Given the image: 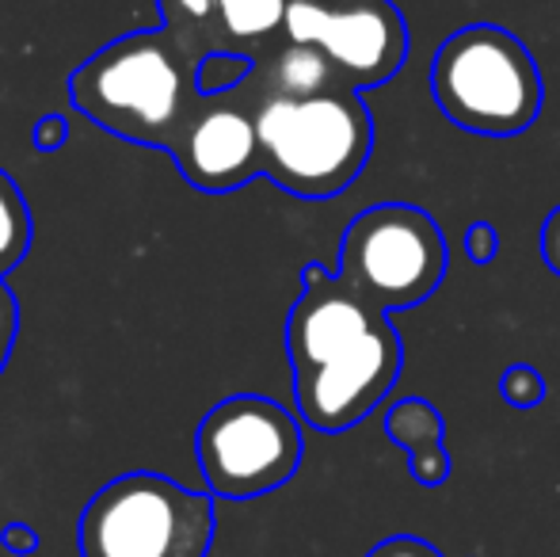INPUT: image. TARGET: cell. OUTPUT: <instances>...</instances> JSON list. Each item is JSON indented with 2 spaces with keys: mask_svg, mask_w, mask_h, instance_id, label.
I'll use <instances>...</instances> for the list:
<instances>
[{
  "mask_svg": "<svg viewBox=\"0 0 560 557\" xmlns=\"http://www.w3.org/2000/svg\"><path fill=\"white\" fill-rule=\"evenodd\" d=\"M252 84H259V96H290V100H305V96H320L328 89H339V73L328 61V54L320 46L310 43H282L275 46L267 58H256V73Z\"/></svg>",
  "mask_w": 560,
  "mask_h": 557,
  "instance_id": "12",
  "label": "cell"
},
{
  "mask_svg": "<svg viewBox=\"0 0 560 557\" xmlns=\"http://www.w3.org/2000/svg\"><path fill=\"white\" fill-rule=\"evenodd\" d=\"M382 317L385 313L374 310L339 271H328L320 264H305L302 294L290 305L287 317L290 371L305 374L313 367L328 363L343 348L359 344Z\"/></svg>",
  "mask_w": 560,
  "mask_h": 557,
  "instance_id": "10",
  "label": "cell"
},
{
  "mask_svg": "<svg viewBox=\"0 0 560 557\" xmlns=\"http://www.w3.org/2000/svg\"><path fill=\"white\" fill-rule=\"evenodd\" d=\"M241 92V89H236ZM236 92L202 96L184 135L172 141V161L184 179L199 192L225 195L264 176V149L256 130V100H241Z\"/></svg>",
  "mask_w": 560,
  "mask_h": 557,
  "instance_id": "9",
  "label": "cell"
},
{
  "mask_svg": "<svg viewBox=\"0 0 560 557\" xmlns=\"http://www.w3.org/2000/svg\"><path fill=\"white\" fill-rule=\"evenodd\" d=\"M290 0H218L210 23V50H236L259 58L287 27Z\"/></svg>",
  "mask_w": 560,
  "mask_h": 557,
  "instance_id": "13",
  "label": "cell"
},
{
  "mask_svg": "<svg viewBox=\"0 0 560 557\" xmlns=\"http://www.w3.org/2000/svg\"><path fill=\"white\" fill-rule=\"evenodd\" d=\"M282 38L328 54L347 89H382L408 58V23L393 0H290Z\"/></svg>",
  "mask_w": 560,
  "mask_h": 557,
  "instance_id": "7",
  "label": "cell"
},
{
  "mask_svg": "<svg viewBox=\"0 0 560 557\" xmlns=\"http://www.w3.org/2000/svg\"><path fill=\"white\" fill-rule=\"evenodd\" d=\"M199 58V46L168 27L133 31L77 66L69 100L107 135L168 153L202 100L195 84Z\"/></svg>",
  "mask_w": 560,
  "mask_h": 557,
  "instance_id": "1",
  "label": "cell"
},
{
  "mask_svg": "<svg viewBox=\"0 0 560 557\" xmlns=\"http://www.w3.org/2000/svg\"><path fill=\"white\" fill-rule=\"evenodd\" d=\"M66 135H69V127L61 115H43V119L35 123V146L43 149V153L66 146Z\"/></svg>",
  "mask_w": 560,
  "mask_h": 557,
  "instance_id": "21",
  "label": "cell"
},
{
  "mask_svg": "<svg viewBox=\"0 0 560 557\" xmlns=\"http://www.w3.org/2000/svg\"><path fill=\"white\" fill-rule=\"evenodd\" d=\"M503 241L500 233H495L492 222H472L469 233H465V256H469L477 268H485V264H492L495 256H500Z\"/></svg>",
  "mask_w": 560,
  "mask_h": 557,
  "instance_id": "18",
  "label": "cell"
},
{
  "mask_svg": "<svg viewBox=\"0 0 560 557\" xmlns=\"http://www.w3.org/2000/svg\"><path fill=\"white\" fill-rule=\"evenodd\" d=\"M431 96L454 127L480 138H515L538 123L546 84L530 46L500 23H469L439 46Z\"/></svg>",
  "mask_w": 560,
  "mask_h": 557,
  "instance_id": "3",
  "label": "cell"
},
{
  "mask_svg": "<svg viewBox=\"0 0 560 557\" xmlns=\"http://www.w3.org/2000/svg\"><path fill=\"white\" fill-rule=\"evenodd\" d=\"M541 260L549 264V271L560 276V207L549 210L546 225H541Z\"/></svg>",
  "mask_w": 560,
  "mask_h": 557,
  "instance_id": "22",
  "label": "cell"
},
{
  "mask_svg": "<svg viewBox=\"0 0 560 557\" xmlns=\"http://www.w3.org/2000/svg\"><path fill=\"white\" fill-rule=\"evenodd\" d=\"M443 225L412 202H377L351 218L339 241V276L374 310H412L446 279Z\"/></svg>",
  "mask_w": 560,
  "mask_h": 557,
  "instance_id": "5",
  "label": "cell"
},
{
  "mask_svg": "<svg viewBox=\"0 0 560 557\" xmlns=\"http://www.w3.org/2000/svg\"><path fill=\"white\" fill-rule=\"evenodd\" d=\"M4 546L8 554H35L38 550V535L27 523H8L4 527Z\"/></svg>",
  "mask_w": 560,
  "mask_h": 557,
  "instance_id": "23",
  "label": "cell"
},
{
  "mask_svg": "<svg viewBox=\"0 0 560 557\" xmlns=\"http://www.w3.org/2000/svg\"><path fill=\"white\" fill-rule=\"evenodd\" d=\"M500 397L511 409H538L546 402V379H541L538 367L530 363H511L500 379Z\"/></svg>",
  "mask_w": 560,
  "mask_h": 557,
  "instance_id": "17",
  "label": "cell"
},
{
  "mask_svg": "<svg viewBox=\"0 0 560 557\" xmlns=\"http://www.w3.org/2000/svg\"><path fill=\"white\" fill-rule=\"evenodd\" d=\"M366 557H446V554L439 550V546H431L428 538L393 535V538H385V543H377Z\"/></svg>",
  "mask_w": 560,
  "mask_h": 557,
  "instance_id": "19",
  "label": "cell"
},
{
  "mask_svg": "<svg viewBox=\"0 0 560 557\" xmlns=\"http://www.w3.org/2000/svg\"><path fill=\"white\" fill-rule=\"evenodd\" d=\"M31 248V210L8 172H0V279L27 256Z\"/></svg>",
  "mask_w": 560,
  "mask_h": 557,
  "instance_id": "14",
  "label": "cell"
},
{
  "mask_svg": "<svg viewBox=\"0 0 560 557\" xmlns=\"http://www.w3.org/2000/svg\"><path fill=\"white\" fill-rule=\"evenodd\" d=\"M256 130L264 176L294 199H336L362 176L374 149V119L359 89H328L320 96H259Z\"/></svg>",
  "mask_w": 560,
  "mask_h": 557,
  "instance_id": "2",
  "label": "cell"
},
{
  "mask_svg": "<svg viewBox=\"0 0 560 557\" xmlns=\"http://www.w3.org/2000/svg\"><path fill=\"white\" fill-rule=\"evenodd\" d=\"M302 454L298 417L259 394L218 402L195 431V459L207 489L225 500H252L287 485L302 466Z\"/></svg>",
  "mask_w": 560,
  "mask_h": 557,
  "instance_id": "6",
  "label": "cell"
},
{
  "mask_svg": "<svg viewBox=\"0 0 560 557\" xmlns=\"http://www.w3.org/2000/svg\"><path fill=\"white\" fill-rule=\"evenodd\" d=\"M400 367H405V348L385 313L359 344L343 348L313 371L294 374L298 417L328 436L354 428L393 394Z\"/></svg>",
  "mask_w": 560,
  "mask_h": 557,
  "instance_id": "8",
  "label": "cell"
},
{
  "mask_svg": "<svg viewBox=\"0 0 560 557\" xmlns=\"http://www.w3.org/2000/svg\"><path fill=\"white\" fill-rule=\"evenodd\" d=\"M15 325H20V310H15L12 290H8V287H4V279H0V371H4L8 356H12Z\"/></svg>",
  "mask_w": 560,
  "mask_h": 557,
  "instance_id": "20",
  "label": "cell"
},
{
  "mask_svg": "<svg viewBox=\"0 0 560 557\" xmlns=\"http://www.w3.org/2000/svg\"><path fill=\"white\" fill-rule=\"evenodd\" d=\"M214 500L161 474L107 481L81 512V557H207Z\"/></svg>",
  "mask_w": 560,
  "mask_h": 557,
  "instance_id": "4",
  "label": "cell"
},
{
  "mask_svg": "<svg viewBox=\"0 0 560 557\" xmlns=\"http://www.w3.org/2000/svg\"><path fill=\"white\" fill-rule=\"evenodd\" d=\"M252 73H256V58H248V54L207 50L195 69V84H199V96H222V92L244 89Z\"/></svg>",
  "mask_w": 560,
  "mask_h": 557,
  "instance_id": "15",
  "label": "cell"
},
{
  "mask_svg": "<svg viewBox=\"0 0 560 557\" xmlns=\"http://www.w3.org/2000/svg\"><path fill=\"white\" fill-rule=\"evenodd\" d=\"M385 436L408 454V474L428 489L450 477V451H446V423L443 413L423 397H400L385 413Z\"/></svg>",
  "mask_w": 560,
  "mask_h": 557,
  "instance_id": "11",
  "label": "cell"
},
{
  "mask_svg": "<svg viewBox=\"0 0 560 557\" xmlns=\"http://www.w3.org/2000/svg\"><path fill=\"white\" fill-rule=\"evenodd\" d=\"M156 4H161L164 27L199 46L202 54L210 50V23H214L218 0H156Z\"/></svg>",
  "mask_w": 560,
  "mask_h": 557,
  "instance_id": "16",
  "label": "cell"
}]
</instances>
